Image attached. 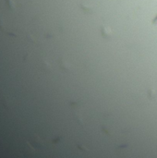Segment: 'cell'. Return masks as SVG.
I'll list each match as a JSON object with an SVG mask.
<instances>
[{"instance_id": "3957f363", "label": "cell", "mask_w": 157, "mask_h": 158, "mask_svg": "<svg viewBox=\"0 0 157 158\" xmlns=\"http://www.w3.org/2000/svg\"><path fill=\"white\" fill-rule=\"evenodd\" d=\"M157 21V16L155 17V18H154V19H153V20H152V23H155V22H156Z\"/></svg>"}, {"instance_id": "6da1fadb", "label": "cell", "mask_w": 157, "mask_h": 158, "mask_svg": "<svg viewBox=\"0 0 157 158\" xmlns=\"http://www.w3.org/2000/svg\"><path fill=\"white\" fill-rule=\"evenodd\" d=\"M101 33H102V35H103L104 38L110 39L111 36H112V30L109 27H107V26H103L101 28Z\"/></svg>"}, {"instance_id": "7a4b0ae2", "label": "cell", "mask_w": 157, "mask_h": 158, "mask_svg": "<svg viewBox=\"0 0 157 158\" xmlns=\"http://www.w3.org/2000/svg\"><path fill=\"white\" fill-rule=\"evenodd\" d=\"M81 8L85 13H91L92 12V9L91 8H89V7H86L85 5H81Z\"/></svg>"}]
</instances>
